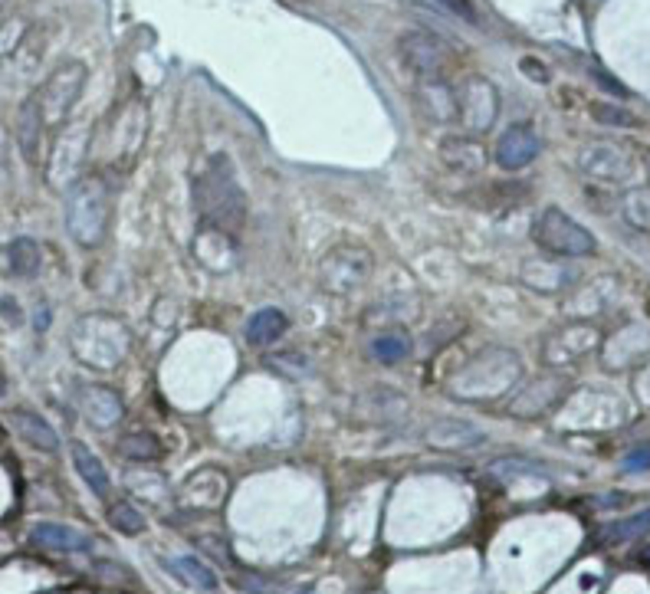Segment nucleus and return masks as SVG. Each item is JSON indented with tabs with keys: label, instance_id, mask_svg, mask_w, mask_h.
<instances>
[{
	"label": "nucleus",
	"instance_id": "aec40b11",
	"mask_svg": "<svg viewBox=\"0 0 650 594\" xmlns=\"http://www.w3.org/2000/svg\"><path fill=\"white\" fill-rule=\"evenodd\" d=\"M440 158H444L447 168L454 171H480L486 165V148L483 142L470 135H450L444 145H440Z\"/></svg>",
	"mask_w": 650,
	"mask_h": 594
},
{
	"label": "nucleus",
	"instance_id": "5701e85b",
	"mask_svg": "<svg viewBox=\"0 0 650 594\" xmlns=\"http://www.w3.org/2000/svg\"><path fill=\"white\" fill-rule=\"evenodd\" d=\"M40 263H43V253H40V243L30 240V237H17L7 243V270L10 276L17 279H30L40 273Z\"/></svg>",
	"mask_w": 650,
	"mask_h": 594
},
{
	"label": "nucleus",
	"instance_id": "a211bd4d",
	"mask_svg": "<svg viewBox=\"0 0 650 594\" xmlns=\"http://www.w3.org/2000/svg\"><path fill=\"white\" fill-rule=\"evenodd\" d=\"M30 539L33 545L50 549V552H89L92 549L89 535H83L79 529L60 526V522H37V526L30 529Z\"/></svg>",
	"mask_w": 650,
	"mask_h": 594
},
{
	"label": "nucleus",
	"instance_id": "b1692460",
	"mask_svg": "<svg viewBox=\"0 0 650 594\" xmlns=\"http://www.w3.org/2000/svg\"><path fill=\"white\" fill-rule=\"evenodd\" d=\"M69 450H73L76 473L83 476L92 493H96L99 499H106V496H109V473H106V467L99 463L96 453H92L86 444H79V440H73V444H69Z\"/></svg>",
	"mask_w": 650,
	"mask_h": 594
},
{
	"label": "nucleus",
	"instance_id": "6e6552de",
	"mask_svg": "<svg viewBox=\"0 0 650 594\" xmlns=\"http://www.w3.org/2000/svg\"><path fill=\"white\" fill-rule=\"evenodd\" d=\"M86 66L83 63H63L60 69H53L50 79L33 92L37 96V106L43 112V122L46 125H60L69 112H73V106L79 102V96H83V89H86Z\"/></svg>",
	"mask_w": 650,
	"mask_h": 594
},
{
	"label": "nucleus",
	"instance_id": "bb28decb",
	"mask_svg": "<svg viewBox=\"0 0 650 594\" xmlns=\"http://www.w3.org/2000/svg\"><path fill=\"white\" fill-rule=\"evenodd\" d=\"M171 572L188 581L191 588L204 591V594H217V588H220V585H217V575L211 572V568H207L204 562H197V558H191V555L174 558V562H171Z\"/></svg>",
	"mask_w": 650,
	"mask_h": 594
},
{
	"label": "nucleus",
	"instance_id": "4468645a",
	"mask_svg": "<svg viewBox=\"0 0 650 594\" xmlns=\"http://www.w3.org/2000/svg\"><path fill=\"white\" fill-rule=\"evenodd\" d=\"M539 135L532 132L529 125H509L503 135H499V142H496V151H493V158H496V165L503 168V171H519V168H526L532 158L539 155Z\"/></svg>",
	"mask_w": 650,
	"mask_h": 594
},
{
	"label": "nucleus",
	"instance_id": "412c9836",
	"mask_svg": "<svg viewBox=\"0 0 650 594\" xmlns=\"http://www.w3.org/2000/svg\"><path fill=\"white\" fill-rule=\"evenodd\" d=\"M289 329V319L286 312L280 309H260L253 312L250 322H247V342L257 345V348H270L273 342H280Z\"/></svg>",
	"mask_w": 650,
	"mask_h": 594
},
{
	"label": "nucleus",
	"instance_id": "f03ea898",
	"mask_svg": "<svg viewBox=\"0 0 650 594\" xmlns=\"http://www.w3.org/2000/svg\"><path fill=\"white\" fill-rule=\"evenodd\" d=\"M63 217H66V234L79 247L86 250L99 247L109 234V217H112V188L106 174H86V178H79L66 191Z\"/></svg>",
	"mask_w": 650,
	"mask_h": 594
},
{
	"label": "nucleus",
	"instance_id": "20e7f679",
	"mask_svg": "<svg viewBox=\"0 0 650 594\" xmlns=\"http://www.w3.org/2000/svg\"><path fill=\"white\" fill-rule=\"evenodd\" d=\"M522 378V361L509 348H486L450 375V391L467 401H493L513 391Z\"/></svg>",
	"mask_w": 650,
	"mask_h": 594
},
{
	"label": "nucleus",
	"instance_id": "f8f14e48",
	"mask_svg": "<svg viewBox=\"0 0 650 594\" xmlns=\"http://www.w3.org/2000/svg\"><path fill=\"white\" fill-rule=\"evenodd\" d=\"M565 391H568V378L562 371L549 368L545 375L522 384L516 391V398L506 404V411L513 417H542L545 411H552V407L565 398Z\"/></svg>",
	"mask_w": 650,
	"mask_h": 594
},
{
	"label": "nucleus",
	"instance_id": "7ed1b4c3",
	"mask_svg": "<svg viewBox=\"0 0 650 594\" xmlns=\"http://www.w3.org/2000/svg\"><path fill=\"white\" fill-rule=\"evenodd\" d=\"M69 348H73L76 361H83L86 368L112 371L129 358L132 332L129 325L109 316V312H89V316L76 319L73 332H69Z\"/></svg>",
	"mask_w": 650,
	"mask_h": 594
},
{
	"label": "nucleus",
	"instance_id": "393cba45",
	"mask_svg": "<svg viewBox=\"0 0 650 594\" xmlns=\"http://www.w3.org/2000/svg\"><path fill=\"white\" fill-rule=\"evenodd\" d=\"M411 335L404 332V329H391V332H381L375 335V342H371V355H375L381 365H398V361H404L411 355Z\"/></svg>",
	"mask_w": 650,
	"mask_h": 594
},
{
	"label": "nucleus",
	"instance_id": "9d476101",
	"mask_svg": "<svg viewBox=\"0 0 650 594\" xmlns=\"http://www.w3.org/2000/svg\"><path fill=\"white\" fill-rule=\"evenodd\" d=\"M398 50L404 56V63L417 73V79H444L450 73V66L457 63L454 50L437 33H427V30L404 33Z\"/></svg>",
	"mask_w": 650,
	"mask_h": 594
},
{
	"label": "nucleus",
	"instance_id": "2eb2a0df",
	"mask_svg": "<svg viewBox=\"0 0 650 594\" xmlns=\"http://www.w3.org/2000/svg\"><path fill=\"white\" fill-rule=\"evenodd\" d=\"M79 411H83V417L92 427L109 430L125 417V404H122V394L106 388V384H86L79 391Z\"/></svg>",
	"mask_w": 650,
	"mask_h": 594
},
{
	"label": "nucleus",
	"instance_id": "39448f33",
	"mask_svg": "<svg viewBox=\"0 0 650 594\" xmlns=\"http://www.w3.org/2000/svg\"><path fill=\"white\" fill-rule=\"evenodd\" d=\"M89 145H92V125L86 122H69L56 132L50 158H46V184L53 191H69L83 178Z\"/></svg>",
	"mask_w": 650,
	"mask_h": 594
},
{
	"label": "nucleus",
	"instance_id": "e433bc0d",
	"mask_svg": "<svg viewBox=\"0 0 650 594\" xmlns=\"http://www.w3.org/2000/svg\"><path fill=\"white\" fill-rule=\"evenodd\" d=\"M641 562H644V565H647V568H650V545H647V549H644V552H641Z\"/></svg>",
	"mask_w": 650,
	"mask_h": 594
},
{
	"label": "nucleus",
	"instance_id": "423d86ee",
	"mask_svg": "<svg viewBox=\"0 0 650 594\" xmlns=\"http://www.w3.org/2000/svg\"><path fill=\"white\" fill-rule=\"evenodd\" d=\"M532 243L549 256H595L598 240L559 207H545L532 224Z\"/></svg>",
	"mask_w": 650,
	"mask_h": 594
},
{
	"label": "nucleus",
	"instance_id": "c9c22d12",
	"mask_svg": "<svg viewBox=\"0 0 650 594\" xmlns=\"http://www.w3.org/2000/svg\"><path fill=\"white\" fill-rule=\"evenodd\" d=\"M266 594H316V591H309V588H270Z\"/></svg>",
	"mask_w": 650,
	"mask_h": 594
},
{
	"label": "nucleus",
	"instance_id": "2f4dec72",
	"mask_svg": "<svg viewBox=\"0 0 650 594\" xmlns=\"http://www.w3.org/2000/svg\"><path fill=\"white\" fill-rule=\"evenodd\" d=\"M591 112H595V119L598 122H605V125H621V128H631L634 125V119L624 109H614V106H608V102H595L591 106Z\"/></svg>",
	"mask_w": 650,
	"mask_h": 594
},
{
	"label": "nucleus",
	"instance_id": "6ab92c4d",
	"mask_svg": "<svg viewBox=\"0 0 650 594\" xmlns=\"http://www.w3.org/2000/svg\"><path fill=\"white\" fill-rule=\"evenodd\" d=\"M7 421H10V427H14L23 440H27L30 447L46 450V453H56V450H60L56 430L46 424L40 414L27 411V407H14V411H7Z\"/></svg>",
	"mask_w": 650,
	"mask_h": 594
},
{
	"label": "nucleus",
	"instance_id": "c756f323",
	"mask_svg": "<svg viewBox=\"0 0 650 594\" xmlns=\"http://www.w3.org/2000/svg\"><path fill=\"white\" fill-rule=\"evenodd\" d=\"M266 365L280 371L283 378H303V375H309V371H312L309 358L303 352H280V355L266 358Z\"/></svg>",
	"mask_w": 650,
	"mask_h": 594
},
{
	"label": "nucleus",
	"instance_id": "7c9ffc66",
	"mask_svg": "<svg viewBox=\"0 0 650 594\" xmlns=\"http://www.w3.org/2000/svg\"><path fill=\"white\" fill-rule=\"evenodd\" d=\"M624 217H628L634 227L650 230V191L647 188L624 197Z\"/></svg>",
	"mask_w": 650,
	"mask_h": 594
},
{
	"label": "nucleus",
	"instance_id": "72a5a7b5",
	"mask_svg": "<svg viewBox=\"0 0 650 594\" xmlns=\"http://www.w3.org/2000/svg\"><path fill=\"white\" fill-rule=\"evenodd\" d=\"M444 4L454 10L457 17L463 20H470V23H477V14H473V7H470V0H444Z\"/></svg>",
	"mask_w": 650,
	"mask_h": 594
},
{
	"label": "nucleus",
	"instance_id": "dca6fc26",
	"mask_svg": "<svg viewBox=\"0 0 650 594\" xmlns=\"http://www.w3.org/2000/svg\"><path fill=\"white\" fill-rule=\"evenodd\" d=\"M483 440V430L473 427L470 421H460V417H437L424 434V444L434 450H470Z\"/></svg>",
	"mask_w": 650,
	"mask_h": 594
},
{
	"label": "nucleus",
	"instance_id": "a878e982",
	"mask_svg": "<svg viewBox=\"0 0 650 594\" xmlns=\"http://www.w3.org/2000/svg\"><path fill=\"white\" fill-rule=\"evenodd\" d=\"M119 453L132 463H155L161 460V440L148 430H132L119 440Z\"/></svg>",
	"mask_w": 650,
	"mask_h": 594
},
{
	"label": "nucleus",
	"instance_id": "473e14b6",
	"mask_svg": "<svg viewBox=\"0 0 650 594\" xmlns=\"http://www.w3.org/2000/svg\"><path fill=\"white\" fill-rule=\"evenodd\" d=\"M624 470H628V473L650 470V447H641V450L628 453V460H624Z\"/></svg>",
	"mask_w": 650,
	"mask_h": 594
},
{
	"label": "nucleus",
	"instance_id": "f3484780",
	"mask_svg": "<svg viewBox=\"0 0 650 594\" xmlns=\"http://www.w3.org/2000/svg\"><path fill=\"white\" fill-rule=\"evenodd\" d=\"M414 102L424 119L457 122V89H450L444 79H417Z\"/></svg>",
	"mask_w": 650,
	"mask_h": 594
},
{
	"label": "nucleus",
	"instance_id": "4c0bfd02",
	"mask_svg": "<svg viewBox=\"0 0 650 594\" xmlns=\"http://www.w3.org/2000/svg\"><path fill=\"white\" fill-rule=\"evenodd\" d=\"M417 4H431V0H417Z\"/></svg>",
	"mask_w": 650,
	"mask_h": 594
},
{
	"label": "nucleus",
	"instance_id": "cd10ccee",
	"mask_svg": "<svg viewBox=\"0 0 650 594\" xmlns=\"http://www.w3.org/2000/svg\"><path fill=\"white\" fill-rule=\"evenodd\" d=\"M650 532V509L644 512H637V516H628V519H621V522H611V526L601 532V542H611V545H618V542H631V539H641V535Z\"/></svg>",
	"mask_w": 650,
	"mask_h": 594
},
{
	"label": "nucleus",
	"instance_id": "1a4fd4ad",
	"mask_svg": "<svg viewBox=\"0 0 650 594\" xmlns=\"http://www.w3.org/2000/svg\"><path fill=\"white\" fill-rule=\"evenodd\" d=\"M601 345V332L588 322H572V325H559L545 335L542 342V365L545 368H568L575 361H582Z\"/></svg>",
	"mask_w": 650,
	"mask_h": 594
},
{
	"label": "nucleus",
	"instance_id": "f257e3e1",
	"mask_svg": "<svg viewBox=\"0 0 650 594\" xmlns=\"http://www.w3.org/2000/svg\"><path fill=\"white\" fill-rule=\"evenodd\" d=\"M194 207L201 214L204 227H217L227 230V234L237 237V230L247 220V197L243 188L237 184V174L230 158L217 155L211 165L194 178Z\"/></svg>",
	"mask_w": 650,
	"mask_h": 594
},
{
	"label": "nucleus",
	"instance_id": "ddd939ff",
	"mask_svg": "<svg viewBox=\"0 0 650 594\" xmlns=\"http://www.w3.org/2000/svg\"><path fill=\"white\" fill-rule=\"evenodd\" d=\"M578 165L595 181H605V184H621L631 178L634 171V161L631 155L624 151L621 145H611V142H598V145H588L578 158Z\"/></svg>",
	"mask_w": 650,
	"mask_h": 594
},
{
	"label": "nucleus",
	"instance_id": "9b49d317",
	"mask_svg": "<svg viewBox=\"0 0 650 594\" xmlns=\"http://www.w3.org/2000/svg\"><path fill=\"white\" fill-rule=\"evenodd\" d=\"M496 115H499L496 86L483 76H470L467 83L457 89V122L467 128V132L480 135V132H490L496 125Z\"/></svg>",
	"mask_w": 650,
	"mask_h": 594
},
{
	"label": "nucleus",
	"instance_id": "f704fd0d",
	"mask_svg": "<svg viewBox=\"0 0 650 594\" xmlns=\"http://www.w3.org/2000/svg\"><path fill=\"white\" fill-rule=\"evenodd\" d=\"M522 73H526L529 79H539V83H545V79H549V73H545V69L539 66V60H532V56H526V60H522Z\"/></svg>",
	"mask_w": 650,
	"mask_h": 594
},
{
	"label": "nucleus",
	"instance_id": "c85d7f7f",
	"mask_svg": "<svg viewBox=\"0 0 650 594\" xmlns=\"http://www.w3.org/2000/svg\"><path fill=\"white\" fill-rule=\"evenodd\" d=\"M109 526L115 529V532H122V535H138V532H145V516L138 512V506H132V503H115L112 509H109Z\"/></svg>",
	"mask_w": 650,
	"mask_h": 594
},
{
	"label": "nucleus",
	"instance_id": "4be33fe9",
	"mask_svg": "<svg viewBox=\"0 0 650 594\" xmlns=\"http://www.w3.org/2000/svg\"><path fill=\"white\" fill-rule=\"evenodd\" d=\"M43 128H46V122H43V112L37 106V96H30L20 106V115H17V142H20V151H23V158H27V161L37 158Z\"/></svg>",
	"mask_w": 650,
	"mask_h": 594
},
{
	"label": "nucleus",
	"instance_id": "0eeeda50",
	"mask_svg": "<svg viewBox=\"0 0 650 594\" xmlns=\"http://www.w3.org/2000/svg\"><path fill=\"white\" fill-rule=\"evenodd\" d=\"M371 270H375L371 253L365 247H355V243H345V247H335L332 253L322 256L319 283L322 289H329V293L345 296V293H355L358 286H365Z\"/></svg>",
	"mask_w": 650,
	"mask_h": 594
}]
</instances>
